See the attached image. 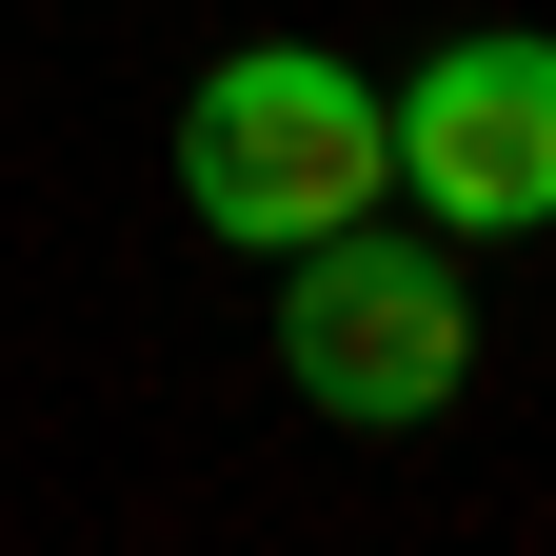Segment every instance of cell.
<instances>
[{
    "label": "cell",
    "instance_id": "6da1fadb",
    "mask_svg": "<svg viewBox=\"0 0 556 556\" xmlns=\"http://www.w3.org/2000/svg\"><path fill=\"white\" fill-rule=\"evenodd\" d=\"M397 139H378V80L338 40H239L179 80V219L239 239V258H299L338 219H378Z\"/></svg>",
    "mask_w": 556,
    "mask_h": 556
},
{
    "label": "cell",
    "instance_id": "7a4b0ae2",
    "mask_svg": "<svg viewBox=\"0 0 556 556\" xmlns=\"http://www.w3.org/2000/svg\"><path fill=\"white\" fill-rule=\"evenodd\" d=\"M278 378H299V417H338V438H438L477 397V278H457V239H378V219L299 239L278 258Z\"/></svg>",
    "mask_w": 556,
    "mask_h": 556
},
{
    "label": "cell",
    "instance_id": "3957f363",
    "mask_svg": "<svg viewBox=\"0 0 556 556\" xmlns=\"http://www.w3.org/2000/svg\"><path fill=\"white\" fill-rule=\"evenodd\" d=\"M378 139H397V199L438 239H536L556 219V21L438 40L417 80H378Z\"/></svg>",
    "mask_w": 556,
    "mask_h": 556
}]
</instances>
